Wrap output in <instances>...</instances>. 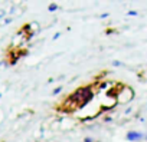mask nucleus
Listing matches in <instances>:
<instances>
[{
    "mask_svg": "<svg viewBox=\"0 0 147 142\" xmlns=\"http://www.w3.org/2000/svg\"><path fill=\"white\" fill-rule=\"evenodd\" d=\"M141 138H143V133H140V132H128L127 133V139L128 141H138Z\"/></svg>",
    "mask_w": 147,
    "mask_h": 142,
    "instance_id": "nucleus-1",
    "label": "nucleus"
},
{
    "mask_svg": "<svg viewBox=\"0 0 147 142\" xmlns=\"http://www.w3.org/2000/svg\"><path fill=\"white\" fill-rule=\"evenodd\" d=\"M55 9H56V6H55V5H52V6H51V7H49V10H51V12H53V10H55Z\"/></svg>",
    "mask_w": 147,
    "mask_h": 142,
    "instance_id": "nucleus-2",
    "label": "nucleus"
}]
</instances>
